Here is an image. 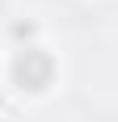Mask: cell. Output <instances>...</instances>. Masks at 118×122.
I'll return each mask as SVG.
<instances>
[{
  "label": "cell",
  "mask_w": 118,
  "mask_h": 122,
  "mask_svg": "<svg viewBox=\"0 0 118 122\" xmlns=\"http://www.w3.org/2000/svg\"><path fill=\"white\" fill-rule=\"evenodd\" d=\"M13 76H17L21 88H47V80H51V59L42 55V51H21L17 63H13Z\"/></svg>",
  "instance_id": "1"
}]
</instances>
